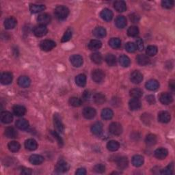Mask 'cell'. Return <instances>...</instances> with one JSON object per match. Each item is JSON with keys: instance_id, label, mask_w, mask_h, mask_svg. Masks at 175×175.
<instances>
[{"instance_id": "obj_1", "label": "cell", "mask_w": 175, "mask_h": 175, "mask_svg": "<svg viewBox=\"0 0 175 175\" xmlns=\"http://www.w3.org/2000/svg\"><path fill=\"white\" fill-rule=\"evenodd\" d=\"M54 14L59 20H64L69 14V10L64 6H58L55 9Z\"/></svg>"}, {"instance_id": "obj_2", "label": "cell", "mask_w": 175, "mask_h": 175, "mask_svg": "<svg viewBox=\"0 0 175 175\" xmlns=\"http://www.w3.org/2000/svg\"><path fill=\"white\" fill-rule=\"evenodd\" d=\"M56 46L55 43L51 40H44L40 44V47L43 51H49Z\"/></svg>"}, {"instance_id": "obj_3", "label": "cell", "mask_w": 175, "mask_h": 175, "mask_svg": "<svg viewBox=\"0 0 175 175\" xmlns=\"http://www.w3.org/2000/svg\"><path fill=\"white\" fill-rule=\"evenodd\" d=\"M109 131L114 136H119L123 133V127L118 123H112L109 127Z\"/></svg>"}, {"instance_id": "obj_4", "label": "cell", "mask_w": 175, "mask_h": 175, "mask_svg": "<svg viewBox=\"0 0 175 175\" xmlns=\"http://www.w3.org/2000/svg\"><path fill=\"white\" fill-rule=\"evenodd\" d=\"M92 78L95 82L101 83L104 80L105 73L104 71L100 69L95 70L92 73Z\"/></svg>"}, {"instance_id": "obj_5", "label": "cell", "mask_w": 175, "mask_h": 175, "mask_svg": "<svg viewBox=\"0 0 175 175\" xmlns=\"http://www.w3.org/2000/svg\"><path fill=\"white\" fill-rule=\"evenodd\" d=\"M54 124L57 131L59 133H63L64 130V124L62 123L60 116L58 114H55L54 116Z\"/></svg>"}, {"instance_id": "obj_6", "label": "cell", "mask_w": 175, "mask_h": 175, "mask_svg": "<svg viewBox=\"0 0 175 175\" xmlns=\"http://www.w3.org/2000/svg\"><path fill=\"white\" fill-rule=\"evenodd\" d=\"M47 32V28L45 26H43V25H39V26L34 27V34L37 37H43L45 36Z\"/></svg>"}, {"instance_id": "obj_7", "label": "cell", "mask_w": 175, "mask_h": 175, "mask_svg": "<svg viewBox=\"0 0 175 175\" xmlns=\"http://www.w3.org/2000/svg\"><path fill=\"white\" fill-rule=\"evenodd\" d=\"M71 64L75 67H80L83 64V58L80 55H73L70 58Z\"/></svg>"}, {"instance_id": "obj_8", "label": "cell", "mask_w": 175, "mask_h": 175, "mask_svg": "<svg viewBox=\"0 0 175 175\" xmlns=\"http://www.w3.org/2000/svg\"><path fill=\"white\" fill-rule=\"evenodd\" d=\"M159 100L162 104L164 105H168L171 104L173 101V97L170 93L168 92H164L159 96Z\"/></svg>"}, {"instance_id": "obj_9", "label": "cell", "mask_w": 175, "mask_h": 175, "mask_svg": "<svg viewBox=\"0 0 175 175\" xmlns=\"http://www.w3.org/2000/svg\"><path fill=\"white\" fill-rule=\"evenodd\" d=\"M96 114V112L95 109L90 107L84 108L83 110V115L86 119H92L93 118H95Z\"/></svg>"}, {"instance_id": "obj_10", "label": "cell", "mask_w": 175, "mask_h": 175, "mask_svg": "<svg viewBox=\"0 0 175 175\" xmlns=\"http://www.w3.org/2000/svg\"><path fill=\"white\" fill-rule=\"evenodd\" d=\"M130 79L133 83H140L143 80V75L140 71H135L131 74Z\"/></svg>"}, {"instance_id": "obj_11", "label": "cell", "mask_w": 175, "mask_h": 175, "mask_svg": "<svg viewBox=\"0 0 175 175\" xmlns=\"http://www.w3.org/2000/svg\"><path fill=\"white\" fill-rule=\"evenodd\" d=\"M13 76L10 72H6L2 74L1 75V82L4 85H8L12 82Z\"/></svg>"}, {"instance_id": "obj_12", "label": "cell", "mask_w": 175, "mask_h": 175, "mask_svg": "<svg viewBox=\"0 0 175 175\" xmlns=\"http://www.w3.org/2000/svg\"><path fill=\"white\" fill-rule=\"evenodd\" d=\"M1 120L3 123L5 124H9L12 122L13 120V116H12V114L9 112H2L1 113Z\"/></svg>"}, {"instance_id": "obj_13", "label": "cell", "mask_w": 175, "mask_h": 175, "mask_svg": "<svg viewBox=\"0 0 175 175\" xmlns=\"http://www.w3.org/2000/svg\"><path fill=\"white\" fill-rule=\"evenodd\" d=\"M51 21V17L49 14L47 13H43L40 14L38 17V21L40 25L43 26H46L50 23V22Z\"/></svg>"}, {"instance_id": "obj_14", "label": "cell", "mask_w": 175, "mask_h": 175, "mask_svg": "<svg viewBox=\"0 0 175 175\" xmlns=\"http://www.w3.org/2000/svg\"><path fill=\"white\" fill-rule=\"evenodd\" d=\"M101 17L105 21H110L113 18V12L108 8H105L101 12Z\"/></svg>"}, {"instance_id": "obj_15", "label": "cell", "mask_w": 175, "mask_h": 175, "mask_svg": "<svg viewBox=\"0 0 175 175\" xmlns=\"http://www.w3.org/2000/svg\"><path fill=\"white\" fill-rule=\"evenodd\" d=\"M55 169L59 173H66L69 169V165L64 161H60L56 164Z\"/></svg>"}, {"instance_id": "obj_16", "label": "cell", "mask_w": 175, "mask_h": 175, "mask_svg": "<svg viewBox=\"0 0 175 175\" xmlns=\"http://www.w3.org/2000/svg\"><path fill=\"white\" fill-rule=\"evenodd\" d=\"M158 119L159 121L162 123H169L171 119L170 114L168 112H161L158 115Z\"/></svg>"}, {"instance_id": "obj_17", "label": "cell", "mask_w": 175, "mask_h": 175, "mask_svg": "<svg viewBox=\"0 0 175 175\" xmlns=\"http://www.w3.org/2000/svg\"><path fill=\"white\" fill-rule=\"evenodd\" d=\"M154 154L156 158H157L159 159H164L167 157V155L168 154V151L167 149H165L164 148H159L155 150Z\"/></svg>"}, {"instance_id": "obj_18", "label": "cell", "mask_w": 175, "mask_h": 175, "mask_svg": "<svg viewBox=\"0 0 175 175\" xmlns=\"http://www.w3.org/2000/svg\"><path fill=\"white\" fill-rule=\"evenodd\" d=\"M91 131L94 135L100 136L103 132V124L100 122L95 123L91 127Z\"/></svg>"}, {"instance_id": "obj_19", "label": "cell", "mask_w": 175, "mask_h": 175, "mask_svg": "<svg viewBox=\"0 0 175 175\" xmlns=\"http://www.w3.org/2000/svg\"><path fill=\"white\" fill-rule=\"evenodd\" d=\"M31 80L27 76H21L18 79V84L21 87L24 88H28L30 86Z\"/></svg>"}, {"instance_id": "obj_20", "label": "cell", "mask_w": 175, "mask_h": 175, "mask_svg": "<svg viewBox=\"0 0 175 175\" xmlns=\"http://www.w3.org/2000/svg\"><path fill=\"white\" fill-rule=\"evenodd\" d=\"M106 34H107L106 30L103 27H96L93 31L94 36L96 37V38H99V39L104 38V37L106 36Z\"/></svg>"}, {"instance_id": "obj_21", "label": "cell", "mask_w": 175, "mask_h": 175, "mask_svg": "<svg viewBox=\"0 0 175 175\" xmlns=\"http://www.w3.org/2000/svg\"><path fill=\"white\" fill-rule=\"evenodd\" d=\"M25 146L29 151H35L38 148V144L34 139H28L25 142Z\"/></svg>"}, {"instance_id": "obj_22", "label": "cell", "mask_w": 175, "mask_h": 175, "mask_svg": "<svg viewBox=\"0 0 175 175\" xmlns=\"http://www.w3.org/2000/svg\"><path fill=\"white\" fill-rule=\"evenodd\" d=\"M30 162L34 165H40L44 161V157L39 155H32L29 158Z\"/></svg>"}, {"instance_id": "obj_23", "label": "cell", "mask_w": 175, "mask_h": 175, "mask_svg": "<svg viewBox=\"0 0 175 175\" xmlns=\"http://www.w3.org/2000/svg\"><path fill=\"white\" fill-rule=\"evenodd\" d=\"M17 25V20L16 18L14 17H9L8 18H6L4 21V26L6 27V29L8 30H11L13 29V28L16 26Z\"/></svg>"}, {"instance_id": "obj_24", "label": "cell", "mask_w": 175, "mask_h": 175, "mask_svg": "<svg viewBox=\"0 0 175 175\" xmlns=\"http://www.w3.org/2000/svg\"><path fill=\"white\" fill-rule=\"evenodd\" d=\"M115 24L118 28L123 29L127 26V19L124 16H118L115 20Z\"/></svg>"}, {"instance_id": "obj_25", "label": "cell", "mask_w": 175, "mask_h": 175, "mask_svg": "<svg viewBox=\"0 0 175 175\" xmlns=\"http://www.w3.org/2000/svg\"><path fill=\"white\" fill-rule=\"evenodd\" d=\"M129 108L133 111L138 110L141 108V102L138 99H132L129 103Z\"/></svg>"}, {"instance_id": "obj_26", "label": "cell", "mask_w": 175, "mask_h": 175, "mask_svg": "<svg viewBox=\"0 0 175 175\" xmlns=\"http://www.w3.org/2000/svg\"><path fill=\"white\" fill-rule=\"evenodd\" d=\"M13 112L14 114L17 116H23L26 113V109L22 105H17L13 107Z\"/></svg>"}, {"instance_id": "obj_27", "label": "cell", "mask_w": 175, "mask_h": 175, "mask_svg": "<svg viewBox=\"0 0 175 175\" xmlns=\"http://www.w3.org/2000/svg\"><path fill=\"white\" fill-rule=\"evenodd\" d=\"M159 83L157 80L155 79H150L146 83V88L149 90H156L159 88Z\"/></svg>"}, {"instance_id": "obj_28", "label": "cell", "mask_w": 175, "mask_h": 175, "mask_svg": "<svg viewBox=\"0 0 175 175\" xmlns=\"http://www.w3.org/2000/svg\"><path fill=\"white\" fill-rule=\"evenodd\" d=\"M115 10L118 12H123L127 10L126 3L124 1H116L114 4Z\"/></svg>"}, {"instance_id": "obj_29", "label": "cell", "mask_w": 175, "mask_h": 175, "mask_svg": "<svg viewBox=\"0 0 175 175\" xmlns=\"http://www.w3.org/2000/svg\"><path fill=\"white\" fill-rule=\"evenodd\" d=\"M102 47V43L99 40H92L88 44V47L90 50L96 51L98 50Z\"/></svg>"}, {"instance_id": "obj_30", "label": "cell", "mask_w": 175, "mask_h": 175, "mask_svg": "<svg viewBox=\"0 0 175 175\" xmlns=\"http://www.w3.org/2000/svg\"><path fill=\"white\" fill-rule=\"evenodd\" d=\"M136 60H137V62L138 63V64L141 65V66L147 65L150 62V60L148 56L146 55H144V54H140V55H137L136 58Z\"/></svg>"}, {"instance_id": "obj_31", "label": "cell", "mask_w": 175, "mask_h": 175, "mask_svg": "<svg viewBox=\"0 0 175 175\" xmlns=\"http://www.w3.org/2000/svg\"><path fill=\"white\" fill-rule=\"evenodd\" d=\"M144 161V159L142 156L137 155L133 156L132 158V164L135 167H140L143 165Z\"/></svg>"}, {"instance_id": "obj_32", "label": "cell", "mask_w": 175, "mask_h": 175, "mask_svg": "<svg viewBox=\"0 0 175 175\" xmlns=\"http://www.w3.org/2000/svg\"><path fill=\"white\" fill-rule=\"evenodd\" d=\"M16 126L17 128L21 130H26L28 127H29V123L28 121L23 118H21L18 119L16 122Z\"/></svg>"}, {"instance_id": "obj_33", "label": "cell", "mask_w": 175, "mask_h": 175, "mask_svg": "<svg viewBox=\"0 0 175 175\" xmlns=\"http://www.w3.org/2000/svg\"><path fill=\"white\" fill-rule=\"evenodd\" d=\"M114 113L111 109L105 108L103 109L101 112V117L104 120H110L113 117Z\"/></svg>"}, {"instance_id": "obj_34", "label": "cell", "mask_w": 175, "mask_h": 175, "mask_svg": "<svg viewBox=\"0 0 175 175\" xmlns=\"http://www.w3.org/2000/svg\"><path fill=\"white\" fill-rule=\"evenodd\" d=\"M4 134L6 137H8V138H15L17 136V132L13 127H7L5 129Z\"/></svg>"}, {"instance_id": "obj_35", "label": "cell", "mask_w": 175, "mask_h": 175, "mask_svg": "<svg viewBox=\"0 0 175 175\" xmlns=\"http://www.w3.org/2000/svg\"><path fill=\"white\" fill-rule=\"evenodd\" d=\"M128 159L125 157H121L120 158H118L116 161L117 166L120 169H124L126 168L128 165Z\"/></svg>"}, {"instance_id": "obj_36", "label": "cell", "mask_w": 175, "mask_h": 175, "mask_svg": "<svg viewBox=\"0 0 175 175\" xmlns=\"http://www.w3.org/2000/svg\"><path fill=\"white\" fill-rule=\"evenodd\" d=\"M75 82L77 85L80 87L85 86L86 84V76L83 74L78 75L75 78Z\"/></svg>"}, {"instance_id": "obj_37", "label": "cell", "mask_w": 175, "mask_h": 175, "mask_svg": "<svg viewBox=\"0 0 175 175\" xmlns=\"http://www.w3.org/2000/svg\"><path fill=\"white\" fill-rule=\"evenodd\" d=\"M45 9V6L43 4H31L30 10L32 13H39Z\"/></svg>"}, {"instance_id": "obj_38", "label": "cell", "mask_w": 175, "mask_h": 175, "mask_svg": "<svg viewBox=\"0 0 175 175\" xmlns=\"http://www.w3.org/2000/svg\"><path fill=\"white\" fill-rule=\"evenodd\" d=\"M8 149L12 153H16L19 151L21 148L20 144L16 141H11L8 143Z\"/></svg>"}, {"instance_id": "obj_39", "label": "cell", "mask_w": 175, "mask_h": 175, "mask_svg": "<svg viewBox=\"0 0 175 175\" xmlns=\"http://www.w3.org/2000/svg\"><path fill=\"white\" fill-rule=\"evenodd\" d=\"M94 101H95V104L98 105H101L104 104L106 101L105 96L103 95L102 93H96L94 96Z\"/></svg>"}, {"instance_id": "obj_40", "label": "cell", "mask_w": 175, "mask_h": 175, "mask_svg": "<svg viewBox=\"0 0 175 175\" xmlns=\"http://www.w3.org/2000/svg\"><path fill=\"white\" fill-rule=\"evenodd\" d=\"M107 148L110 151H116L118 149L120 148V144L117 141L115 140H111V141L108 142L107 144Z\"/></svg>"}, {"instance_id": "obj_41", "label": "cell", "mask_w": 175, "mask_h": 175, "mask_svg": "<svg viewBox=\"0 0 175 175\" xmlns=\"http://www.w3.org/2000/svg\"><path fill=\"white\" fill-rule=\"evenodd\" d=\"M157 141V137H156L155 135H153V134H149V135H148L146 136L145 140L146 144L150 146L155 145Z\"/></svg>"}, {"instance_id": "obj_42", "label": "cell", "mask_w": 175, "mask_h": 175, "mask_svg": "<svg viewBox=\"0 0 175 175\" xmlns=\"http://www.w3.org/2000/svg\"><path fill=\"white\" fill-rule=\"evenodd\" d=\"M109 45H110L111 47L116 49L120 47L121 41L118 38H112L109 40Z\"/></svg>"}, {"instance_id": "obj_43", "label": "cell", "mask_w": 175, "mask_h": 175, "mask_svg": "<svg viewBox=\"0 0 175 175\" xmlns=\"http://www.w3.org/2000/svg\"><path fill=\"white\" fill-rule=\"evenodd\" d=\"M119 62L122 67H128L131 64V61L129 57L125 55H122L119 58Z\"/></svg>"}, {"instance_id": "obj_44", "label": "cell", "mask_w": 175, "mask_h": 175, "mask_svg": "<svg viewBox=\"0 0 175 175\" xmlns=\"http://www.w3.org/2000/svg\"><path fill=\"white\" fill-rule=\"evenodd\" d=\"M105 62L110 67H114L116 64V58L113 54H108L105 56Z\"/></svg>"}, {"instance_id": "obj_45", "label": "cell", "mask_w": 175, "mask_h": 175, "mask_svg": "<svg viewBox=\"0 0 175 175\" xmlns=\"http://www.w3.org/2000/svg\"><path fill=\"white\" fill-rule=\"evenodd\" d=\"M90 58H91V60L93 62H95V64H101L103 61V57L101 54L98 52L94 53V54H92L91 56H90Z\"/></svg>"}, {"instance_id": "obj_46", "label": "cell", "mask_w": 175, "mask_h": 175, "mask_svg": "<svg viewBox=\"0 0 175 175\" xmlns=\"http://www.w3.org/2000/svg\"><path fill=\"white\" fill-rule=\"evenodd\" d=\"M143 95L142 91L139 88H133L130 91V96L133 99H139Z\"/></svg>"}, {"instance_id": "obj_47", "label": "cell", "mask_w": 175, "mask_h": 175, "mask_svg": "<svg viewBox=\"0 0 175 175\" xmlns=\"http://www.w3.org/2000/svg\"><path fill=\"white\" fill-rule=\"evenodd\" d=\"M139 34V30L136 26H131L127 30V34L131 37H135Z\"/></svg>"}, {"instance_id": "obj_48", "label": "cell", "mask_w": 175, "mask_h": 175, "mask_svg": "<svg viewBox=\"0 0 175 175\" xmlns=\"http://www.w3.org/2000/svg\"><path fill=\"white\" fill-rule=\"evenodd\" d=\"M157 53V47L154 45H150L146 49V54L149 56H154Z\"/></svg>"}, {"instance_id": "obj_49", "label": "cell", "mask_w": 175, "mask_h": 175, "mask_svg": "<svg viewBox=\"0 0 175 175\" xmlns=\"http://www.w3.org/2000/svg\"><path fill=\"white\" fill-rule=\"evenodd\" d=\"M69 104L73 107H79L82 104V101L77 97H72L69 100Z\"/></svg>"}, {"instance_id": "obj_50", "label": "cell", "mask_w": 175, "mask_h": 175, "mask_svg": "<svg viewBox=\"0 0 175 175\" xmlns=\"http://www.w3.org/2000/svg\"><path fill=\"white\" fill-rule=\"evenodd\" d=\"M72 36H73V32H72V30L71 29H68L67 31H66L64 34L62 36V43H66L69 40Z\"/></svg>"}, {"instance_id": "obj_51", "label": "cell", "mask_w": 175, "mask_h": 175, "mask_svg": "<svg viewBox=\"0 0 175 175\" xmlns=\"http://www.w3.org/2000/svg\"><path fill=\"white\" fill-rule=\"evenodd\" d=\"M161 174H165V175L173 174V164H169V165H168L166 168H165L163 170H161Z\"/></svg>"}, {"instance_id": "obj_52", "label": "cell", "mask_w": 175, "mask_h": 175, "mask_svg": "<svg viewBox=\"0 0 175 175\" xmlns=\"http://www.w3.org/2000/svg\"><path fill=\"white\" fill-rule=\"evenodd\" d=\"M125 49L129 53H133L136 51V44L131 42H129L126 44Z\"/></svg>"}, {"instance_id": "obj_53", "label": "cell", "mask_w": 175, "mask_h": 175, "mask_svg": "<svg viewBox=\"0 0 175 175\" xmlns=\"http://www.w3.org/2000/svg\"><path fill=\"white\" fill-rule=\"evenodd\" d=\"M162 7L166 9H170L173 7L174 6V1L172 0H164L161 2Z\"/></svg>"}, {"instance_id": "obj_54", "label": "cell", "mask_w": 175, "mask_h": 175, "mask_svg": "<svg viewBox=\"0 0 175 175\" xmlns=\"http://www.w3.org/2000/svg\"><path fill=\"white\" fill-rule=\"evenodd\" d=\"M94 170L97 173H104L105 170V167L104 165H103L101 164H96L95 167H94Z\"/></svg>"}, {"instance_id": "obj_55", "label": "cell", "mask_w": 175, "mask_h": 175, "mask_svg": "<svg viewBox=\"0 0 175 175\" xmlns=\"http://www.w3.org/2000/svg\"><path fill=\"white\" fill-rule=\"evenodd\" d=\"M51 135L54 137V138L57 140L59 145H60V146L63 145V140H62V139L60 137V136L58 135V133L57 132H55V131H51Z\"/></svg>"}, {"instance_id": "obj_56", "label": "cell", "mask_w": 175, "mask_h": 175, "mask_svg": "<svg viewBox=\"0 0 175 175\" xmlns=\"http://www.w3.org/2000/svg\"><path fill=\"white\" fill-rule=\"evenodd\" d=\"M136 48L139 51H142L144 49V42L141 39H137L136 40Z\"/></svg>"}, {"instance_id": "obj_57", "label": "cell", "mask_w": 175, "mask_h": 175, "mask_svg": "<svg viewBox=\"0 0 175 175\" xmlns=\"http://www.w3.org/2000/svg\"><path fill=\"white\" fill-rule=\"evenodd\" d=\"M146 101H147L149 104H151V105L155 104V102H156L155 96H153V95H149V96H146Z\"/></svg>"}, {"instance_id": "obj_58", "label": "cell", "mask_w": 175, "mask_h": 175, "mask_svg": "<svg viewBox=\"0 0 175 175\" xmlns=\"http://www.w3.org/2000/svg\"><path fill=\"white\" fill-rule=\"evenodd\" d=\"M130 20L133 22V23H137L140 20V17L136 14H132L130 15Z\"/></svg>"}, {"instance_id": "obj_59", "label": "cell", "mask_w": 175, "mask_h": 175, "mask_svg": "<svg viewBox=\"0 0 175 175\" xmlns=\"http://www.w3.org/2000/svg\"><path fill=\"white\" fill-rule=\"evenodd\" d=\"M75 174L77 175H85L86 174V170L85 168H79V169H77Z\"/></svg>"}, {"instance_id": "obj_60", "label": "cell", "mask_w": 175, "mask_h": 175, "mask_svg": "<svg viewBox=\"0 0 175 175\" xmlns=\"http://www.w3.org/2000/svg\"><path fill=\"white\" fill-rule=\"evenodd\" d=\"M21 174H32V170L29 168H23V170H21Z\"/></svg>"}, {"instance_id": "obj_61", "label": "cell", "mask_w": 175, "mask_h": 175, "mask_svg": "<svg viewBox=\"0 0 175 175\" xmlns=\"http://www.w3.org/2000/svg\"><path fill=\"white\" fill-rule=\"evenodd\" d=\"M83 98L85 101H88L90 99V93L88 91H85L83 94Z\"/></svg>"}, {"instance_id": "obj_62", "label": "cell", "mask_w": 175, "mask_h": 175, "mask_svg": "<svg viewBox=\"0 0 175 175\" xmlns=\"http://www.w3.org/2000/svg\"><path fill=\"white\" fill-rule=\"evenodd\" d=\"M169 86H170V88H171V89H173V90L174 89L175 86H174V81H170V83H169Z\"/></svg>"}]
</instances>
